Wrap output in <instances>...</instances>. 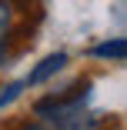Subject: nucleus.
Instances as JSON below:
<instances>
[{
  "mask_svg": "<svg viewBox=\"0 0 127 130\" xmlns=\"http://www.w3.org/2000/svg\"><path fill=\"white\" fill-rule=\"evenodd\" d=\"M67 63V54H64V50H57V54H50V57H44L34 70H30V77H27V80H23V84H30V87H37V84H44L47 80V77H54L60 67Z\"/></svg>",
  "mask_w": 127,
  "mask_h": 130,
  "instance_id": "obj_1",
  "label": "nucleus"
},
{
  "mask_svg": "<svg viewBox=\"0 0 127 130\" xmlns=\"http://www.w3.org/2000/svg\"><path fill=\"white\" fill-rule=\"evenodd\" d=\"M90 54H94V57H104V60H124V57H127V40H124V37H114V40H107V43H97Z\"/></svg>",
  "mask_w": 127,
  "mask_h": 130,
  "instance_id": "obj_2",
  "label": "nucleus"
},
{
  "mask_svg": "<svg viewBox=\"0 0 127 130\" xmlns=\"http://www.w3.org/2000/svg\"><path fill=\"white\" fill-rule=\"evenodd\" d=\"M20 90H23V84H7L4 90H0V107H4V103H10V100H17Z\"/></svg>",
  "mask_w": 127,
  "mask_h": 130,
  "instance_id": "obj_3",
  "label": "nucleus"
},
{
  "mask_svg": "<svg viewBox=\"0 0 127 130\" xmlns=\"http://www.w3.org/2000/svg\"><path fill=\"white\" fill-rule=\"evenodd\" d=\"M4 27H10V4L0 0V30H4Z\"/></svg>",
  "mask_w": 127,
  "mask_h": 130,
  "instance_id": "obj_4",
  "label": "nucleus"
},
{
  "mask_svg": "<svg viewBox=\"0 0 127 130\" xmlns=\"http://www.w3.org/2000/svg\"><path fill=\"white\" fill-rule=\"evenodd\" d=\"M17 130H47V127H40V123H23V127H17Z\"/></svg>",
  "mask_w": 127,
  "mask_h": 130,
  "instance_id": "obj_5",
  "label": "nucleus"
}]
</instances>
